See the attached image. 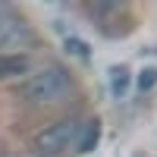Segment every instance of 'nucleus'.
Returning a JSON list of instances; mask_svg holds the SVG:
<instances>
[{"mask_svg": "<svg viewBox=\"0 0 157 157\" xmlns=\"http://www.w3.org/2000/svg\"><path fill=\"white\" fill-rule=\"evenodd\" d=\"M69 91H72V78L63 69H57V66L41 69L38 75H32L29 82L22 85V94L29 101H35V104H57V101L66 98Z\"/></svg>", "mask_w": 157, "mask_h": 157, "instance_id": "nucleus-1", "label": "nucleus"}, {"mask_svg": "<svg viewBox=\"0 0 157 157\" xmlns=\"http://www.w3.org/2000/svg\"><path fill=\"white\" fill-rule=\"evenodd\" d=\"M75 138H78V123L75 120H60L54 126H47L44 132H38L35 151L41 157H57V154L66 151L69 145H75Z\"/></svg>", "mask_w": 157, "mask_h": 157, "instance_id": "nucleus-2", "label": "nucleus"}, {"mask_svg": "<svg viewBox=\"0 0 157 157\" xmlns=\"http://www.w3.org/2000/svg\"><path fill=\"white\" fill-rule=\"evenodd\" d=\"M0 44H35V32L29 22L6 6H0Z\"/></svg>", "mask_w": 157, "mask_h": 157, "instance_id": "nucleus-3", "label": "nucleus"}, {"mask_svg": "<svg viewBox=\"0 0 157 157\" xmlns=\"http://www.w3.org/2000/svg\"><path fill=\"white\" fill-rule=\"evenodd\" d=\"M98 138H101V120H85V126L78 129V138H75V151L78 154H91L98 148Z\"/></svg>", "mask_w": 157, "mask_h": 157, "instance_id": "nucleus-4", "label": "nucleus"}, {"mask_svg": "<svg viewBox=\"0 0 157 157\" xmlns=\"http://www.w3.org/2000/svg\"><path fill=\"white\" fill-rule=\"evenodd\" d=\"M25 69H29V57H22V54H0V78L22 75Z\"/></svg>", "mask_w": 157, "mask_h": 157, "instance_id": "nucleus-5", "label": "nucleus"}, {"mask_svg": "<svg viewBox=\"0 0 157 157\" xmlns=\"http://www.w3.org/2000/svg\"><path fill=\"white\" fill-rule=\"evenodd\" d=\"M110 88H113L116 98H123L126 91H129V69H126V66H116V69L110 72Z\"/></svg>", "mask_w": 157, "mask_h": 157, "instance_id": "nucleus-6", "label": "nucleus"}, {"mask_svg": "<svg viewBox=\"0 0 157 157\" xmlns=\"http://www.w3.org/2000/svg\"><path fill=\"white\" fill-rule=\"evenodd\" d=\"M154 85H157V69H154V66H148L145 72L138 75V88H141V91H151Z\"/></svg>", "mask_w": 157, "mask_h": 157, "instance_id": "nucleus-7", "label": "nucleus"}, {"mask_svg": "<svg viewBox=\"0 0 157 157\" xmlns=\"http://www.w3.org/2000/svg\"><path fill=\"white\" fill-rule=\"evenodd\" d=\"M66 54H75V57L88 60V47H85V41H78V38H66Z\"/></svg>", "mask_w": 157, "mask_h": 157, "instance_id": "nucleus-8", "label": "nucleus"}]
</instances>
